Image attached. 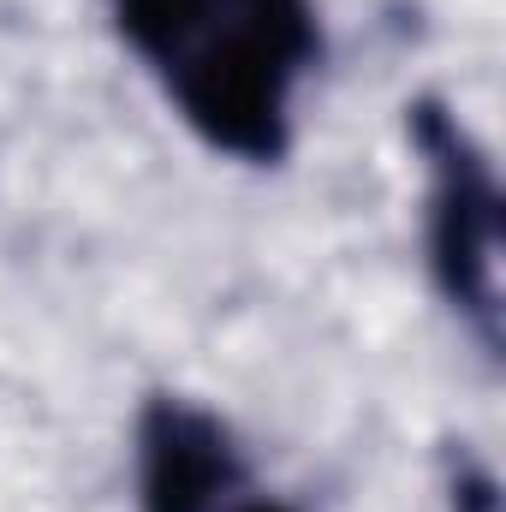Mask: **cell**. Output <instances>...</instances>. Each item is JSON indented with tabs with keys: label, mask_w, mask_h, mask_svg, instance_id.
<instances>
[{
	"label": "cell",
	"mask_w": 506,
	"mask_h": 512,
	"mask_svg": "<svg viewBox=\"0 0 506 512\" xmlns=\"http://www.w3.org/2000/svg\"><path fill=\"white\" fill-rule=\"evenodd\" d=\"M114 24L215 155L274 167L322 60L316 0H114Z\"/></svg>",
	"instance_id": "1"
},
{
	"label": "cell",
	"mask_w": 506,
	"mask_h": 512,
	"mask_svg": "<svg viewBox=\"0 0 506 512\" xmlns=\"http://www.w3.org/2000/svg\"><path fill=\"white\" fill-rule=\"evenodd\" d=\"M429 179V268L441 298L471 322L483 352H501V185L471 126L423 96L405 114Z\"/></svg>",
	"instance_id": "2"
},
{
	"label": "cell",
	"mask_w": 506,
	"mask_h": 512,
	"mask_svg": "<svg viewBox=\"0 0 506 512\" xmlns=\"http://www.w3.org/2000/svg\"><path fill=\"white\" fill-rule=\"evenodd\" d=\"M137 512H298L251 477L233 429L179 393L137 417Z\"/></svg>",
	"instance_id": "3"
},
{
	"label": "cell",
	"mask_w": 506,
	"mask_h": 512,
	"mask_svg": "<svg viewBox=\"0 0 506 512\" xmlns=\"http://www.w3.org/2000/svg\"><path fill=\"white\" fill-rule=\"evenodd\" d=\"M447 507L453 512H501V495H495V477L483 459H471L465 447L447 459Z\"/></svg>",
	"instance_id": "4"
}]
</instances>
